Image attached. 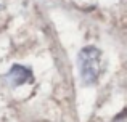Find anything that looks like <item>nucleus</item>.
Masks as SVG:
<instances>
[{
  "mask_svg": "<svg viewBox=\"0 0 127 122\" xmlns=\"http://www.w3.org/2000/svg\"><path fill=\"white\" fill-rule=\"evenodd\" d=\"M101 51L96 47H85L79 51L77 56V64H79V72H81V77L84 80V84H95L100 77V72H101Z\"/></svg>",
  "mask_w": 127,
  "mask_h": 122,
  "instance_id": "obj_1",
  "label": "nucleus"
},
{
  "mask_svg": "<svg viewBox=\"0 0 127 122\" xmlns=\"http://www.w3.org/2000/svg\"><path fill=\"white\" fill-rule=\"evenodd\" d=\"M3 80L8 82V85H11V87H19V85L32 82V71L28 66L13 64L10 71L3 75Z\"/></svg>",
  "mask_w": 127,
  "mask_h": 122,
  "instance_id": "obj_2",
  "label": "nucleus"
}]
</instances>
